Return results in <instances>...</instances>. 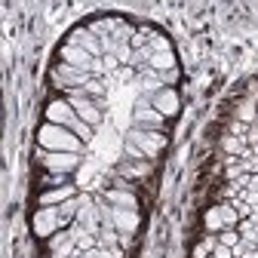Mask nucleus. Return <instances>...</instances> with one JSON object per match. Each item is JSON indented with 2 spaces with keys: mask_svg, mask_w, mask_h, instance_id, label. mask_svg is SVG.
I'll return each instance as SVG.
<instances>
[{
  "mask_svg": "<svg viewBox=\"0 0 258 258\" xmlns=\"http://www.w3.org/2000/svg\"><path fill=\"white\" fill-rule=\"evenodd\" d=\"M37 160L49 172H61V175H71L80 166V154H64V151H37Z\"/></svg>",
  "mask_w": 258,
  "mask_h": 258,
  "instance_id": "2",
  "label": "nucleus"
},
{
  "mask_svg": "<svg viewBox=\"0 0 258 258\" xmlns=\"http://www.w3.org/2000/svg\"><path fill=\"white\" fill-rule=\"evenodd\" d=\"M31 228H34L37 237H52L61 224H58V206H40L34 212V221H31Z\"/></svg>",
  "mask_w": 258,
  "mask_h": 258,
  "instance_id": "5",
  "label": "nucleus"
},
{
  "mask_svg": "<svg viewBox=\"0 0 258 258\" xmlns=\"http://www.w3.org/2000/svg\"><path fill=\"white\" fill-rule=\"evenodd\" d=\"M89 197H74V200H64L61 206H58V224H61V228H64V224H68L77 212H80V206L86 203Z\"/></svg>",
  "mask_w": 258,
  "mask_h": 258,
  "instance_id": "12",
  "label": "nucleus"
},
{
  "mask_svg": "<svg viewBox=\"0 0 258 258\" xmlns=\"http://www.w3.org/2000/svg\"><path fill=\"white\" fill-rule=\"evenodd\" d=\"M74 120H77V111H74V105L68 102V99H55V102H49L46 105V123H55V126H74Z\"/></svg>",
  "mask_w": 258,
  "mask_h": 258,
  "instance_id": "6",
  "label": "nucleus"
},
{
  "mask_svg": "<svg viewBox=\"0 0 258 258\" xmlns=\"http://www.w3.org/2000/svg\"><path fill=\"white\" fill-rule=\"evenodd\" d=\"M114 228L117 231H136L139 228V212L136 209H114Z\"/></svg>",
  "mask_w": 258,
  "mask_h": 258,
  "instance_id": "11",
  "label": "nucleus"
},
{
  "mask_svg": "<svg viewBox=\"0 0 258 258\" xmlns=\"http://www.w3.org/2000/svg\"><path fill=\"white\" fill-rule=\"evenodd\" d=\"M212 258H234V246H221V243H218V246L212 249Z\"/></svg>",
  "mask_w": 258,
  "mask_h": 258,
  "instance_id": "24",
  "label": "nucleus"
},
{
  "mask_svg": "<svg viewBox=\"0 0 258 258\" xmlns=\"http://www.w3.org/2000/svg\"><path fill=\"white\" fill-rule=\"evenodd\" d=\"M243 142L246 139H240V136H224V151H228V154H243Z\"/></svg>",
  "mask_w": 258,
  "mask_h": 258,
  "instance_id": "20",
  "label": "nucleus"
},
{
  "mask_svg": "<svg viewBox=\"0 0 258 258\" xmlns=\"http://www.w3.org/2000/svg\"><path fill=\"white\" fill-rule=\"evenodd\" d=\"M95 237H99V246H102V249H117V240H120L117 228H102Z\"/></svg>",
  "mask_w": 258,
  "mask_h": 258,
  "instance_id": "15",
  "label": "nucleus"
},
{
  "mask_svg": "<svg viewBox=\"0 0 258 258\" xmlns=\"http://www.w3.org/2000/svg\"><path fill=\"white\" fill-rule=\"evenodd\" d=\"M114 55H117V61H120V64H129V61H133V55H136V49L129 46V43H120Z\"/></svg>",
  "mask_w": 258,
  "mask_h": 258,
  "instance_id": "22",
  "label": "nucleus"
},
{
  "mask_svg": "<svg viewBox=\"0 0 258 258\" xmlns=\"http://www.w3.org/2000/svg\"><path fill=\"white\" fill-rule=\"evenodd\" d=\"M117 172H120V175H129V178H145V175L151 172V166H148V163H145V166H129V163H123Z\"/></svg>",
  "mask_w": 258,
  "mask_h": 258,
  "instance_id": "17",
  "label": "nucleus"
},
{
  "mask_svg": "<svg viewBox=\"0 0 258 258\" xmlns=\"http://www.w3.org/2000/svg\"><path fill=\"white\" fill-rule=\"evenodd\" d=\"M74 197H80L74 184H64V187H46V190L40 194V206H61L64 200H74Z\"/></svg>",
  "mask_w": 258,
  "mask_h": 258,
  "instance_id": "8",
  "label": "nucleus"
},
{
  "mask_svg": "<svg viewBox=\"0 0 258 258\" xmlns=\"http://www.w3.org/2000/svg\"><path fill=\"white\" fill-rule=\"evenodd\" d=\"M160 83H163V89H169L172 83H178V71L172 68V71H163V74H160Z\"/></svg>",
  "mask_w": 258,
  "mask_h": 258,
  "instance_id": "23",
  "label": "nucleus"
},
{
  "mask_svg": "<svg viewBox=\"0 0 258 258\" xmlns=\"http://www.w3.org/2000/svg\"><path fill=\"white\" fill-rule=\"evenodd\" d=\"M243 133V123H231V136H240Z\"/></svg>",
  "mask_w": 258,
  "mask_h": 258,
  "instance_id": "26",
  "label": "nucleus"
},
{
  "mask_svg": "<svg viewBox=\"0 0 258 258\" xmlns=\"http://www.w3.org/2000/svg\"><path fill=\"white\" fill-rule=\"evenodd\" d=\"M218 209H221V218H224V228H237L240 224V212H237L234 203H221Z\"/></svg>",
  "mask_w": 258,
  "mask_h": 258,
  "instance_id": "16",
  "label": "nucleus"
},
{
  "mask_svg": "<svg viewBox=\"0 0 258 258\" xmlns=\"http://www.w3.org/2000/svg\"><path fill=\"white\" fill-rule=\"evenodd\" d=\"M129 142H136L148 160H151V157H157L160 151H163V145H166L163 133H157V129H139V126L133 129V133H129Z\"/></svg>",
  "mask_w": 258,
  "mask_h": 258,
  "instance_id": "4",
  "label": "nucleus"
},
{
  "mask_svg": "<svg viewBox=\"0 0 258 258\" xmlns=\"http://www.w3.org/2000/svg\"><path fill=\"white\" fill-rule=\"evenodd\" d=\"M105 200H108L114 209H139V200L133 197V190L111 187V190H105Z\"/></svg>",
  "mask_w": 258,
  "mask_h": 258,
  "instance_id": "10",
  "label": "nucleus"
},
{
  "mask_svg": "<svg viewBox=\"0 0 258 258\" xmlns=\"http://www.w3.org/2000/svg\"><path fill=\"white\" fill-rule=\"evenodd\" d=\"M64 178H68V175H61V172H52V175L46 178V184H64Z\"/></svg>",
  "mask_w": 258,
  "mask_h": 258,
  "instance_id": "25",
  "label": "nucleus"
},
{
  "mask_svg": "<svg viewBox=\"0 0 258 258\" xmlns=\"http://www.w3.org/2000/svg\"><path fill=\"white\" fill-rule=\"evenodd\" d=\"M37 142L43 151H64V154H83V142L71 133L68 126H55V123H43L37 129Z\"/></svg>",
  "mask_w": 258,
  "mask_h": 258,
  "instance_id": "1",
  "label": "nucleus"
},
{
  "mask_svg": "<svg viewBox=\"0 0 258 258\" xmlns=\"http://www.w3.org/2000/svg\"><path fill=\"white\" fill-rule=\"evenodd\" d=\"M148 46L154 49V52H172V43L163 37V34H151V40H148Z\"/></svg>",
  "mask_w": 258,
  "mask_h": 258,
  "instance_id": "19",
  "label": "nucleus"
},
{
  "mask_svg": "<svg viewBox=\"0 0 258 258\" xmlns=\"http://www.w3.org/2000/svg\"><path fill=\"white\" fill-rule=\"evenodd\" d=\"M246 258H258V249H255V252H249V255H246Z\"/></svg>",
  "mask_w": 258,
  "mask_h": 258,
  "instance_id": "27",
  "label": "nucleus"
},
{
  "mask_svg": "<svg viewBox=\"0 0 258 258\" xmlns=\"http://www.w3.org/2000/svg\"><path fill=\"white\" fill-rule=\"evenodd\" d=\"M255 243H258V237H255Z\"/></svg>",
  "mask_w": 258,
  "mask_h": 258,
  "instance_id": "28",
  "label": "nucleus"
},
{
  "mask_svg": "<svg viewBox=\"0 0 258 258\" xmlns=\"http://www.w3.org/2000/svg\"><path fill=\"white\" fill-rule=\"evenodd\" d=\"M58 58H61V64H71V68H80V71H86L89 74V64H92V55L83 49V46H61L58 49Z\"/></svg>",
  "mask_w": 258,
  "mask_h": 258,
  "instance_id": "7",
  "label": "nucleus"
},
{
  "mask_svg": "<svg viewBox=\"0 0 258 258\" xmlns=\"http://www.w3.org/2000/svg\"><path fill=\"white\" fill-rule=\"evenodd\" d=\"M203 224H206V231H224V218H221V209L212 206L206 215H203Z\"/></svg>",
  "mask_w": 258,
  "mask_h": 258,
  "instance_id": "14",
  "label": "nucleus"
},
{
  "mask_svg": "<svg viewBox=\"0 0 258 258\" xmlns=\"http://www.w3.org/2000/svg\"><path fill=\"white\" fill-rule=\"evenodd\" d=\"M148 68L157 71V74L172 71V68H175V55H172V52H154V58L148 61Z\"/></svg>",
  "mask_w": 258,
  "mask_h": 258,
  "instance_id": "13",
  "label": "nucleus"
},
{
  "mask_svg": "<svg viewBox=\"0 0 258 258\" xmlns=\"http://www.w3.org/2000/svg\"><path fill=\"white\" fill-rule=\"evenodd\" d=\"M151 105L163 117H172V114H178V95H175V89H160L151 95Z\"/></svg>",
  "mask_w": 258,
  "mask_h": 258,
  "instance_id": "9",
  "label": "nucleus"
},
{
  "mask_svg": "<svg viewBox=\"0 0 258 258\" xmlns=\"http://www.w3.org/2000/svg\"><path fill=\"white\" fill-rule=\"evenodd\" d=\"M218 243H221V246H237V243H240V231L224 228V231L218 234Z\"/></svg>",
  "mask_w": 258,
  "mask_h": 258,
  "instance_id": "21",
  "label": "nucleus"
},
{
  "mask_svg": "<svg viewBox=\"0 0 258 258\" xmlns=\"http://www.w3.org/2000/svg\"><path fill=\"white\" fill-rule=\"evenodd\" d=\"M136 126L139 129H157V133H163V129H166V117L151 105V95L148 92L142 95V102L136 105Z\"/></svg>",
  "mask_w": 258,
  "mask_h": 258,
  "instance_id": "3",
  "label": "nucleus"
},
{
  "mask_svg": "<svg viewBox=\"0 0 258 258\" xmlns=\"http://www.w3.org/2000/svg\"><path fill=\"white\" fill-rule=\"evenodd\" d=\"M71 133H74L80 142H89V139H92V126H89V123H83V120L77 117V120H74V126H71Z\"/></svg>",
  "mask_w": 258,
  "mask_h": 258,
  "instance_id": "18",
  "label": "nucleus"
}]
</instances>
